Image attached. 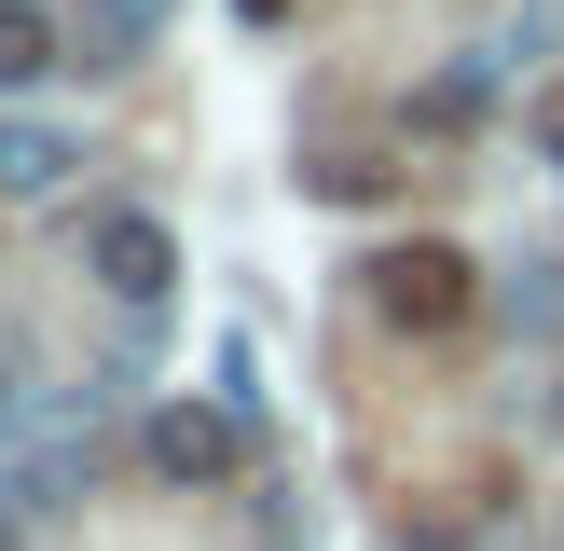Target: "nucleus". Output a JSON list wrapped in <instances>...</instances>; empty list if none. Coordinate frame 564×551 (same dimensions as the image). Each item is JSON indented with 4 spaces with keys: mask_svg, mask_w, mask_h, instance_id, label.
<instances>
[{
    "mask_svg": "<svg viewBox=\"0 0 564 551\" xmlns=\"http://www.w3.org/2000/svg\"><path fill=\"white\" fill-rule=\"evenodd\" d=\"M138 455H152L165 483H235L248 468V413L235 400H165L152 428H138Z\"/></svg>",
    "mask_w": 564,
    "mask_h": 551,
    "instance_id": "f257e3e1",
    "label": "nucleus"
},
{
    "mask_svg": "<svg viewBox=\"0 0 564 551\" xmlns=\"http://www.w3.org/2000/svg\"><path fill=\"white\" fill-rule=\"evenodd\" d=\"M372 303L400 331H455L468 317V262H455V248H386V262H372Z\"/></svg>",
    "mask_w": 564,
    "mask_h": 551,
    "instance_id": "f03ea898",
    "label": "nucleus"
},
{
    "mask_svg": "<svg viewBox=\"0 0 564 551\" xmlns=\"http://www.w3.org/2000/svg\"><path fill=\"white\" fill-rule=\"evenodd\" d=\"M83 262H97V290H124V303H152L165 276H180V235H165L152 207H110V220H97V248H83Z\"/></svg>",
    "mask_w": 564,
    "mask_h": 551,
    "instance_id": "7ed1b4c3",
    "label": "nucleus"
},
{
    "mask_svg": "<svg viewBox=\"0 0 564 551\" xmlns=\"http://www.w3.org/2000/svg\"><path fill=\"white\" fill-rule=\"evenodd\" d=\"M165 42V0H83L69 14V69H138Z\"/></svg>",
    "mask_w": 564,
    "mask_h": 551,
    "instance_id": "20e7f679",
    "label": "nucleus"
},
{
    "mask_svg": "<svg viewBox=\"0 0 564 551\" xmlns=\"http://www.w3.org/2000/svg\"><path fill=\"white\" fill-rule=\"evenodd\" d=\"M42 69H69V28H55L42 0H0V97H14V83H42Z\"/></svg>",
    "mask_w": 564,
    "mask_h": 551,
    "instance_id": "39448f33",
    "label": "nucleus"
},
{
    "mask_svg": "<svg viewBox=\"0 0 564 551\" xmlns=\"http://www.w3.org/2000/svg\"><path fill=\"white\" fill-rule=\"evenodd\" d=\"M69 138H55V125H0V193H14V207H28V193H55V180H69Z\"/></svg>",
    "mask_w": 564,
    "mask_h": 551,
    "instance_id": "423d86ee",
    "label": "nucleus"
},
{
    "mask_svg": "<svg viewBox=\"0 0 564 551\" xmlns=\"http://www.w3.org/2000/svg\"><path fill=\"white\" fill-rule=\"evenodd\" d=\"M523 125H538V152L564 165V83H551V97H538V110H523Z\"/></svg>",
    "mask_w": 564,
    "mask_h": 551,
    "instance_id": "0eeeda50",
    "label": "nucleus"
},
{
    "mask_svg": "<svg viewBox=\"0 0 564 551\" xmlns=\"http://www.w3.org/2000/svg\"><path fill=\"white\" fill-rule=\"evenodd\" d=\"M235 14H248V28H275V14H290V0H235Z\"/></svg>",
    "mask_w": 564,
    "mask_h": 551,
    "instance_id": "6e6552de",
    "label": "nucleus"
},
{
    "mask_svg": "<svg viewBox=\"0 0 564 551\" xmlns=\"http://www.w3.org/2000/svg\"><path fill=\"white\" fill-rule=\"evenodd\" d=\"M0 551H14V510H0Z\"/></svg>",
    "mask_w": 564,
    "mask_h": 551,
    "instance_id": "1a4fd4ad",
    "label": "nucleus"
},
{
    "mask_svg": "<svg viewBox=\"0 0 564 551\" xmlns=\"http://www.w3.org/2000/svg\"><path fill=\"white\" fill-rule=\"evenodd\" d=\"M0 413H14V372H0Z\"/></svg>",
    "mask_w": 564,
    "mask_h": 551,
    "instance_id": "9d476101",
    "label": "nucleus"
}]
</instances>
